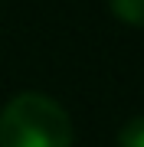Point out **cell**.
Segmentation results:
<instances>
[{"mask_svg": "<svg viewBox=\"0 0 144 147\" xmlns=\"http://www.w3.org/2000/svg\"><path fill=\"white\" fill-rule=\"evenodd\" d=\"M108 10H112L121 23L144 30V0H108Z\"/></svg>", "mask_w": 144, "mask_h": 147, "instance_id": "2", "label": "cell"}, {"mask_svg": "<svg viewBox=\"0 0 144 147\" xmlns=\"http://www.w3.org/2000/svg\"><path fill=\"white\" fill-rule=\"evenodd\" d=\"M118 147H144V115L124 121V127L118 131Z\"/></svg>", "mask_w": 144, "mask_h": 147, "instance_id": "3", "label": "cell"}, {"mask_svg": "<svg viewBox=\"0 0 144 147\" xmlns=\"http://www.w3.org/2000/svg\"><path fill=\"white\" fill-rule=\"evenodd\" d=\"M0 147H72V121L56 98L23 92L0 111Z\"/></svg>", "mask_w": 144, "mask_h": 147, "instance_id": "1", "label": "cell"}]
</instances>
